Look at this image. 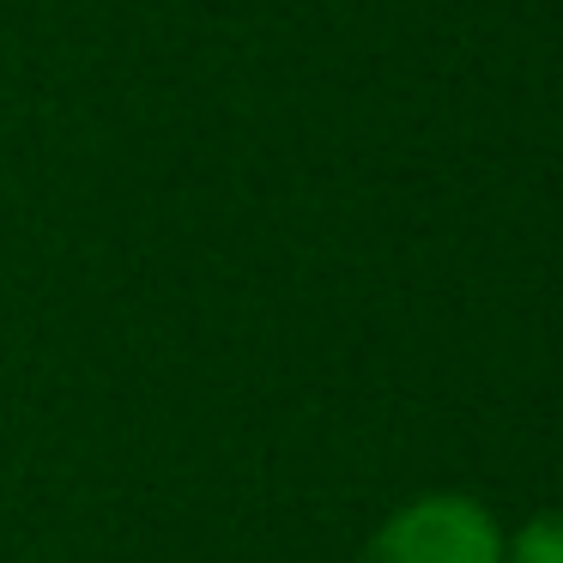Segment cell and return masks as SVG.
Returning <instances> with one entry per match:
<instances>
[{"mask_svg": "<svg viewBox=\"0 0 563 563\" xmlns=\"http://www.w3.org/2000/svg\"><path fill=\"white\" fill-rule=\"evenodd\" d=\"M357 563H503V533L485 503L461 490H430L394 509Z\"/></svg>", "mask_w": 563, "mask_h": 563, "instance_id": "cell-1", "label": "cell"}, {"mask_svg": "<svg viewBox=\"0 0 563 563\" xmlns=\"http://www.w3.org/2000/svg\"><path fill=\"white\" fill-rule=\"evenodd\" d=\"M503 563H563V509L533 515L515 539H503Z\"/></svg>", "mask_w": 563, "mask_h": 563, "instance_id": "cell-2", "label": "cell"}]
</instances>
